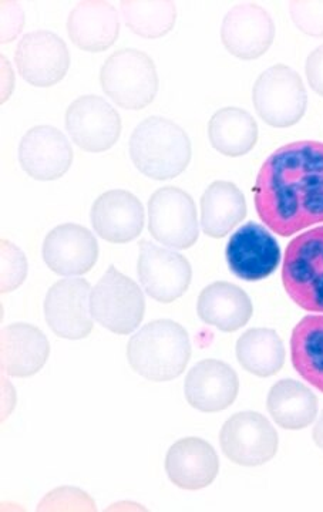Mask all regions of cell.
<instances>
[{"label": "cell", "mask_w": 323, "mask_h": 512, "mask_svg": "<svg viewBox=\"0 0 323 512\" xmlns=\"http://www.w3.org/2000/svg\"><path fill=\"white\" fill-rule=\"evenodd\" d=\"M255 210L272 232L287 238L323 222V143L295 141L262 164Z\"/></svg>", "instance_id": "cell-1"}, {"label": "cell", "mask_w": 323, "mask_h": 512, "mask_svg": "<svg viewBox=\"0 0 323 512\" xmlns=\"http://www.w3.org/2000/svg\"><path fill=\"white\" fill-rule=\"evenodd\" d=\"M127 359L131 369L150 382L177 379L191 359L187 330L174 320H154L130 339Z\"/></svg>", "instance_id": "cell-2"}, {"label": "cell", "mask_w": 323, "mask_h": 512, "mask_svg": "<svg viewBox=\"0 0 323 512\" xmlns=\"http://www.w3.org/2000/svg\"><path fill=\"white\" fill-rule=\"evenodd\" d=\"M130 158L137 170L153 180L164 181L184 173L191 161V141L174 121L148 117L130 137Z\"/></svg>", "instance_id": "cell-3"}, {"label": "cell", "mask_w": 323, "mask_h": 512, "mask_svg": "<svg viewBox=\"0 0 323 512\" xmlns=\"http://www.w3.org/2000/svg\"><path fill=\"white\" fill-rule=\"evenodd\" d=\"M282 284L299 308L323 313V225L289 242L282 265Z\"/></svg>", "instance_id": "cell-4"}, {"label": "cell", "mask_w": 323, "mask_h": 512, "mask_svg": "<svg viewBox=\"0 0 323 512\" xmlns=\"http://www.w3.org/2000/svg\"><path fill=\"white\" fill-rule=\"evenodd\" d=\"M100 83L117 106L126 110L146 109L158 92L156 64L140 50H117L103 64Z\"/></svg>", "instance_id": "cell-5"}, {"label": "cell", "mask_w": 323, "mask_h": 512, "mask_svg": "<svg viewBox=\"0 0 323 512\" xmlns=\"http://www.w3.org/2000/svg\"><path fill=\"white\" fill-rule=\"evenodd\" d=\"M252 103L268 126H295L305 116L308 93L301 76L285 64L269 67L252 89Z\"/></svg>", "instance_id": "cell-6"}, {"label": "cell", "mask_w": 323, "mask_h": 512, "mask_svg": "<svg viewBox=\"0 0 323 512\" xmlns=\"http://www.w3.org/2000/svg\"><path fill=\"white\" fill-rule=\"evenodd\" d=\"M93 319L117 335H130L139 328L146 301L139 285L111 265L90 296Z\"/></svg>", "instance_id": "cell-7"}, {"label": "cell", "mask_w": 323, "mask_h": 512, "mask_svg": "<svg viewBox=\"0 0 323 512\" xmlns=\"http://www.w3.org/2000/svg\"><path fill=\"white\" fill-rule=\"evenodd\" d=\"M148 231L167 247H193L198 241V220L191 195L177 187L154 192L148 201Z\"/></svg>", "instance_id": "cell-8"}, {"label": "cell", "mask_w": 323, "mask_h": 512, "mask_svg": "<svg viewBox=\"0 0 323 512\" xmlns=\"http://www.w3.org/2000/svg\"><path fill=\"white\" fill-rule=\"evenodd\" d=\"M222 453L242 467L264 466L277 456L278 433L267 417L255 412L234 414L220 433Z\"/></svg>", "instance_id": "cell-9"}, {"label": "cell", "mask_w": 323, "mask_h": 512, "mask_svg": "<svg viewBox=\"0 0 323 512\" xmlns=\"http://www.w3.org/2000/svg\"><path fill=\"white\" fill-rule=\"evenodd\" d=\"M137 272L148 296L160 303L177 301L190 288L193 269L183 255L143 239Z\"/></svg>", "instance_id": "cell-10"}, {"label": "cell", "mask_w": 323, "mask_h": 512, "mask_svg": "<svg viewBox=\"0 0 323 512\" xmlns=\"http://www.w3.org/2000/svg\"><path fill=\"white\" fill-rule=\"evenodd\" d=\"M90 296L92 286L80 278L62 279L49 289L45 299V318L56 336L80 340L92 333Z\"/></svg>", "instance_id": "cell-11"}, {"label": "cell", "mask_w": 323, "mask_h": 512, "mask_svg": "<svg viewBox=\"0 0 323 512\" xmlns=\"http://www.w3.org/2000/svg\"><path fill=\"white\" fill-rule=\"evenodd\" d=\"M225 256L232 274L242 281L257 282L277 271L281 248L267 228L248 222L232 234Z\"/></svg>", "instance_id": "cell-12"}, {"label": "cell", "mask_w": 323, "mask_h": 512, "mask_svg": "<svg viewBox=\"0 0 323 512\" xmlns=\"http://www.w3.org/2000/svg\"><path fill=\"white\" fill-rule=\"evenodd\" d=\"M15 60L20 76L35 87L55 86L65 79L70 67L65 40L49 30H36L23 36Z\"/></svg>", "instance_id": "cell-13"}, {"label": "cell", "mask_w": 323, "mask_h": 512, "mask_svg": "<svg viewBox=\"0 0 323 512\" xmlns=\"http://www.w3.org/2000/svg\"><path fill=\"white\" fill-rule=\"evenodd\" d=\"M66 128L73 143L87 153H103L119 141V113L97 96H82L66 111Z\"/></svg>", "instance_id": "cell-14"}, {"label": "cell", "mask_w": 323, "mask_h": 512, "mask_svg": "<svg viewBox=\"0 0 323 512\" xmlns=\"http://www.w3.org/2000/svg\"><path fill=\"white\" fill-rule=\"evenodd\" d=\"M271 15L257 3H240L225 15L221 40L232 56L254 60L264 56L275 39Z\"/></svg>", "instance_id": "cell-15"}, {"label": "cell", "mask_w": 323, "mask_h": 512, "mask_svg": "<svg viewBox=\"0 0 323 512\" xmlns=\"http://www.w3.org/2000/svg\"><path fill=\"white\" fill-rule=\"evenodd\" d=\"M23 170L37 181H55L69 171L73 150L62 131L52 126L30 128L19 146Z\"/></svg>", "instance_id": "cell-16"}, {"label": "cell", "mask_w": 323, "mask_h": 512, "mask_svg": "<svg viewBox=\"0 0 323 512\" xmlns=\"http://www.w3.org/2000/svg\"><path fill=\"white\" fill-rule=\"evenodd\" d=\"M46 265L57 275L79 276L92 271L99 259V244L89 229L59 225L47 234L42 249Z\"/></svg>", "instance_id": "cell-17"}, {"label": "cell", "mask_w": 323, "mask_h": 512, "mask_svg": "<svg viewBox=\"0 0 323 512\" xmlns=\"http://www.w3.org/2000/svg\"><path fill=\"white\" fill-rule=\"evenodd\" d=\"M240 380L235 370L221 360L205 359L190 370L184 384L185 399L204 413L227 410L235 402Z\"/></svg>", "instance_id": "cell-18"}, {"label": "cell", "mask_w": 323, "mask_h": 512, "mask_svg": "<svg viewBox=\"0 0 323 512\" xmlns=\"http://www.w3.org/2000/svg\"><path fill=\"white\" fill-rule=\"evenodd\" d=\"M90 220L96 234L111 244H127L144 228V208L136 195L124 190L104 192L94 201Z\"/></svg>", "instance_id": "cell-19"}, {"label": "cell", "mask_w": 323, "mask_h": 512, "mask_svg": "<svg viewBox=\"0 0 323 512\" xmlns=\"http://www.w3.org/2000/svg\"><path fill=\"white\" fill-rule=\"evenodd\" d=\"M166 471L171 483L181 490H203L220 473V458L207 441L188 437L178 440L168 450Z\"/></svg>", "instance_id": "cell-20"}, {"label": "cell", "mask_w": 323, "mask_h": 512, "mask_svg": "<svg viewBox=\"0 0 323 512\" xmlns=\"http://www.w3.org/2000/svg\"><path fill=\"white\" fill-rule=\"evenodd\" d=\"M67 33L84 52H104L120 35L119 13L109 2H80L67 19Z\"/></svg>", "instance_id": "cell-21"}, {"label": "cell", "mask_w": 323, "mask_h": 512, "mask_svg": "<svg viewBox=\"0 0 323 512\" xmlns=\"http://www.w3.org/2000/svg\"><path fill=\"white\" fill-rule=\"evenodd\" d=\"M50 355L49 340L28 323H15L2 332V369L13 377L36 375Z\"/></svg>", "instance_id": "cell-22"}, {"label": "cell", "mask_w": 323, "mask_h": 512, "mask_svg": "<svg viewBox=\"0 0 323 512\" xmlns=\"http://www.w3.org/2000/svg\"><path fill=\"white\" fill-rule=\"evenodd\" d=\"M197 313L207 325L221 332L244 328L254 313L250 296L230 282H214L201 292Z\"/></svg>", "instance_id": "cell-23"}, {"label": "cell", "mask_w": 323, "mask_h": 512, "mask_svg": "<svg viewBox=\"0 0 323 512\" xmlns=\"http://www.w3.org/2000/svg\"><path fill=\"white\" fill-rule=\"evenodd\" d=\"M247 217V202L237 185L215 181L201 198V228L211 238H224Z\"/></svg>", "instance_id": "cell-24"}, {"label": "cell", "mask_w": 323, "mask_h": 512, "mask_svg": "<svg viewBox=\"0 0 323 512\" xmlns=\"http://www.w3.org/2000/svg\"><path fill=\"white\" fill-rule=\"evenodd\" d=\"M267 409L282 429L302 430L316 419L318 397L305 384L285 379L269 390Z\"/></svg>", "instance_id": "cell-25"}, {"label": "cell", "mask_w": 323, "mask_h": 512, "mask_svg": "<svg viewBox=\"0 0 323 512\" xmlns=\"http://www.w3.org/2000/svg\"><path fill=\"white\" fill-rule=\"evenodd\" d=\"M211 146L227 157H242L257 146V121L238 107L218 110L208 123Z\"/></svg>", "instance_id": "cell-26"}, {"label": "cell", "mask_w": 323, "mask_h": 512, "mask_svg": "<svg viewBox=\"0 0 323 512\" xmlns=\"http://www.w3.org/2000/svg\"><path fill=\"white\" fill-rule=\"evenodd\" d=\"M291 359L296 373L323 393V315H308L292 330Z\"/></svg>", "instance_id": "cell-27"}, {"label": "cell", "mask_w": 323, "mask_h": 512, "mask_svg": "<svg viewBox=\"0 0 323 512\" xmlns=\"http://www.w3.org/2000/svg\"><path fill=\"white\" fill-rule=\"evenodd\" d=\"M237 359L251 375L271 377L284 367L287 350L275 330L250 329L238 339Z\"/></svg>", "instance_id": "cell-28"}, {"label": "cell", "mask_w": 323, "mask_h": 512, "mask_svg": "<svg viewBox=\"0 0 323 512\" xmlns=\"http://www.w3.org/2000/svg\"><path fill=\"white\" fill-rule=\"evenodd\" d=\"M124 22L131 32L144 39L166 36L176 25L177 8L173 2H121Z\"/></svg>", "instance_id": "cell-29"}, {"label": "cell", "mask_w": 323, "mask_h": 512, "mask_svg": "<svg viewBox=\"0 0 323 512\" xmlns=\"http://www.w3.org/2000/svg\"><path fill=\"white\" fill-rule=\"evenodd\" d=\"M28 275V261L16 245L2 241V293L15 291Z\"/></svg>", "instance_id": "cell-30"}, {"label": "cell", "mask_w": 323, "mask_h": 512, "mask_svg": "<svg viewBox=\"0 0 323 512\" xmlns=\"http://www.w3.org/2000/svg\"><path fill=\"white\" fill-rule=\"evenodd\" d=\"M289 13L305 35L323 37V2H291Z\"/></svg>", "instance_id": "cell-31"}, {"label": "cell", "mask_w": 323, "mask_h": 512, "mask_svg": "<svg viewBox=\"0 0 323 512\" xmlns=\"http://www.w3.org/2000/svg\"><path fill=\"white\" fill-rule=\"evenodd\" d=\"M25 15L19 3L2 2V43H10L22 32Z\"/></svg>", "instance_id": "cell-32"}, {"label": "cell", "mask_w": 323, "mask_h": 512, "mask_svg": "<svg viewBox=\"0 0 323 512\" xmlns=\"http://www.w3.org/2000/svg\"><path fill=\"white\" fill-rule=\"evenodd\" d=\"M305 72L309 86L316 94L323 97V45L316 47L308 56Z\"/></svg>", "instance_id": "cell-33"}, {"label": "cell", "mask_w": 323, "mask_h": 512, "mask_svg": "<svg viewBox=\"0 0 323 512\" xmlns=\"http://www.w3.org/2000/svg\"><path fill=\"white\" fill-rule=\"evenodd\" d=\"M314 441L316 446L323 450V412L314 429Z\"/></svg>", "instance_id": "cell-34"}]
</instances>
